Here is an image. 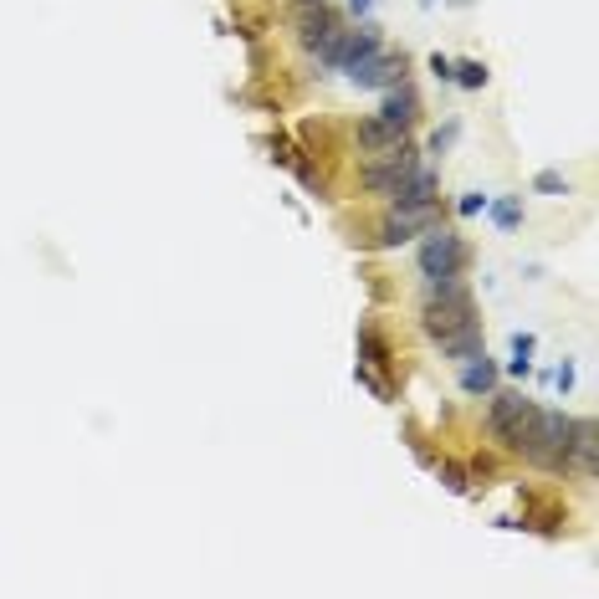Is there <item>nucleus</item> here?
Returning a JSON list of instances; mask_svg holds the SVG:
<instances>
[{"label": "nucleus", "instance_id": "22", "mask_svg": "<svg viewBox=\"0 0 599 599\" xmlns=\"http://www.w3.org/2000/svg\"><path fill=\"white\" fill-rule=\"evenodd\" d=\"M553 384H559V390H569V384H574V364H559V374H553Z\"/></svg>", "mask_w": 599, "mask_h": 599}, {"label": "nucleus", "instance_id": "4", "mask_svg": "<svg viewBox=\"0 0 599 599\" xmlns=\"http://www.w3.org/2000/svg\"><path fill=\"white\" fill-rule=\"evenodd\" d=\"M415 164H420V154H415L410 144H395V149H384V154H369L359 185H364L369 195H379V200H395Z\"/></svg>", "mask_w": 599, "mask_h": 599}, {"label": "nucleus", "instance_id": "12", "mask_svg": "<svg viewBox=\"0 0 599 599\" xmlns=\"http://www.w3.org/2000/svg\"><path fill=\"white\" fill-rule=\"evenodd\" d=\"M477 349H482V318L461 323L456 333L441 338V354H446V359H466V354H477Z\"/></svg>", "mask_w": 599, "mask_h": 599}, {"label": "nucleus", "instance_id": "21", "mask_svg": "<svg viewBox=\"0 0 599 599\" xmlns=\"http://www.w3.org/2000/svg\"><path fill=\"white\" fill-rule=\"evenodd\" d=\"M431 72H436V82H451V57L436 52V57H431Z\"/></svg>", "mask_w": 599, "mask_h": 599}, {"label": "nucleus", "instance_id": "6", "mask_svg": "<svg viewBox=\"0 0 599 599\" xmlns=\"http://www.w3.org/2000/svg\"><path fill=\"white\" fill-rule=\"evenodd\" d=\"M349 82L354 88H395V82H405V52H374V57H364L354 72H349Z\"/></svg>", "mask_w": 599, "mask_h": 599}, {"label": "nucleus", "instance_id": "1", "mask_svg": "<svg viewBox=\"0 0 599 599\" xmlns=\"http://www.w3.org/2000/svg\"><path fill=\"white\" fill-rule=\"evenodd\" d=\"M569 436H574V415H564V410H538V415H533V431H528V441H523V456H528L533 466H543V472H564Z\"/></svg>", "mask_w": 599, "mask_h": 599}, {"label": "nucleus", "instance_id": "13", "mask_svg": "<svg viewBox=\"0 0 599 599\" xmlns=\"http://www.w3.org/2000/svg\"><path fill=\"white\" fill-rule=\"evenodd\" d=\"M395 144H405V134H395L390 123H379V118H364V123H359V149H364V154H384V149H395Z\"/></svg>", "mask_w": 599, "mask_h": 599}, {"label": "nucleus", "instance_id": "8", "mask_svg": "<svg viewBox=\"0 0 599 599\" xmlns=\"http://www.w3.org/2000/svg\"><path fill=\"white\" fill-rule=\"evenodd\" d=\"M374 118H379V123H390L395 134H410V123L420 118V98H415L410 82H395V88H384V103H379Z\"/></svg>", "mask_w": 599, "mask_h": 599}, {"label": "nucleus", "instance_id": "19", "mask_svg": "<svg viewBox=\"0 0 599 599\" xmlns=\"http://www.w3.org/2000/svg\"><path fill=\"white\" fill-rule=\"evenodd\" d=\"M441 482H446L451 492H466V472H461L456 461H441Z\"/></svg>", "mask_w": 599, "mask_h": 599}, {"label": "nucleus", "instance_id": "14", "mask_svg": "<svg viewBox=\"0 0 599 599\" xmlns=\"http://www.w3.org/2000/svg\"><path fill=\"white\" fill-rule=\"evenodd\" d=\"M487 216L497 231H518L523 226V195H502V200H487Z\"/></svg>", "mask_w": 599, "mask_h": 599}, {"label": "nucleus", "instance_id": "15", "mask_svg": "<svg viewBox=\"0 0 599 599\" xmlns=\"http://www.w3.org/2000/svg\"><path fill=\"white\" fill-rule=\"evenodd\" d=\"M451 82H456V88H466V93L487 88V62H477V57H466V62H451Z\"/></svg>", "mask_w": 599, "mask_h": 599}, {"label": "nucleus", "instance_id": "16", "mask_svg": "<svg viewBox=\"0 0 599 599\" xmlns=\"http://www.w3.org/2000/svg\"><path fill=\"white\" fill-rule=\"evenodd\" d=\"M533 349H538L533 333H518V338H512V364H507V374L528 379V374H533Z\"/></svg>", "mask_w": 599, "mask_h": 599}, {"label": "nucleus", "instance_id": "10", "mask_svg": "<svg viewBox=\"0 0 599 599\" xmlns=\"http://www.w3.org/2000/svg\"><path fill=\"white\" fill-rule=\"evenodd\" d=\"M574 472L579 477H594V466H599V425L584 415V420H574V436H569V461H564V472Z\"/></svg>", "mask_w": 599, "mask_h": 599}, {"label": "nucleus", "instance_id": "17", "mask_svg": "<svg viewBox=\"0 0 599 599\" xmlns=\"http://www.w3.org/2000/svg\"><path fill=\"white\" fill-rule=\"evenodd\" d=\"M533 190H538V195H569V180L559 175V169H538V175H533Z\"/></svg>", "mask_w": 599, "mask_h": 599}, {"label": "nucleus", "instance_id": "11", "mask_svg": "<svg viewBox=\"0 0 599 599\" xmlns=\"http://www.w3.org/2000/svg\"><path fill=\"white\" fill-rule=\"evenodd\" d=\"M436 190H441V175H436L431 164H415L410 180H405L400 195H395V205H431V200H441Z\"/></svg>", "mask_w": 599, "mask_h": 599}, {"label": "nucleus", "instance_id": "5", "mask_svg": "<svg viewBox=\"0 0 599 599\" xmlns=\"http://www.w3.org/2000/svg\"><path fill=\"white\" fill-rule=\"evenodd\" d=\"M431 226H441V205L436 200L431 205H395L390 216H384V226H379V246H405V241L425 236Z\"/></svg>", "mask_w": 599, "mask_h": 599}, {"label": "nucleus", "instance_id": "23", "mask_svg": "<svg viewBox=\"0 0 599 599\" xmlns=\"http://www.w3.org/2000/svg\"><path fill=\"white\" fill-rule=\"evenodd\" d=\"M369 6H374V0H349V11H354L359 21H369Z\"/></svg>", "mask_w": 599, "mask_h": 599}, {"label": "nucleus", "instance_id": "7", "mask_svg": "<svg viewBox=\"0 0 599 599\" xmlns=\"http://www.w3.org/2000/svg\"><path fill=\"white\" fill-rule=\"evenodd\" d=\"M292 21H297V41H303L308 52H318L323 41L338 31V16L323 6V0H303V6H297V16H292Z\"/></svg>", "mask_w": 599, "mask_h": 599}, {"label": "nucleus", "instance_id": "9", "mask_svg": "<svg viewBox=\"0 0 599 599\" xmlns=\"http://www.w3.org/2000/svg\"><path fill=\"white\" fill-rule=\"evenodd\" d=\"M497 379H502V369H497V364L487 359V349L466 354V359H461V374H456L461 395H472V400H487V395L497 390Z\"/></svg>", "mask_w": 599, "mask_h": 599}, {"label": "nucleus", "instance_id": "3", "mask_svg": "<svg viewBox=\"0 0 599 599\" xmlns=\"http://www.w3.org/2000/svg\"><path fill=\"white\" fill-rule=\"evenodd\" d=\"M466 262H472V246H466L456 231H446V226H431V231H425V241H420V251H415V267H420L425 282L461 277Z\"/></svg>", "mask_w": 599, "mask_h": 599}, {"label": "nucleus", "instance_id": "18", "mask_svg": "<svg viewBox=\"0 0 599 599\" xmlns=\"http://www.w3.org/2000/svg\"><path fill=\"white\" fill-rule=\"evenodd\" d=\"M456 210H461V216H482V210H487V195H482V190H466V195L456 200Z\"/></svg>", "mask_w": 599, "mask_h": 599}, {"label": "nucleus", "instance_id": "2", "mask_svg": "<svg viewBox=\"0 0 599 599\" xmlns=\"http://www.w3.org/2000/svg\"><path fill=\"white\" fill-rule=\"evenodd\" d=\"M487 400H492V410H487V436L502 441L507 451H523V441H528V431H533L538 405L523 400V395H512V390H492Z\"/></svg>", "mask_w": 599, "mask_h": 599}, {"label": "nucleus", "instance_id": "20", "mask_svg": "<svg viewBox=\"0 0 599 599\" xmlns=\"http://www.w3.org/2000/svg\"><path fill=\"white\" fill-rule=\"evenodd\" d=\"M451 144H456V123H446V128H441V134L431 139V149L441 154V149H451Z\"/></svg>", "mask_w": 599, "mask_h": 599}]
</instances>
